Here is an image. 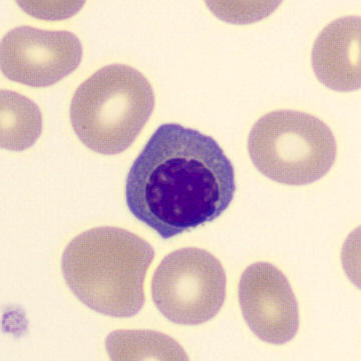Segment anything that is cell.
Wrapping results in <instances>:
<instances>
[{
    "label": "cell",
    "instance_id": "cell-6",
    "mask_svg": "<svg viewBox=\"0 0 361 361\" xmlns=\"http://www.w3.org/2000/svg\"><path fill=\"white\" fill-rule=\"evenodd\" d=\"M83 59L80 39L69 31L20 26L7 32L0 47V66L8 80L32 87L56 85Z\"/></svg>",
    "mask_w": 361,
    "mask_h": 361
},
{
    "label": "cell",
    "instance_id": "cell-10",
    "mask_svg": "<svg viewBox=\"0 0 361 361\" xmlns=\"http://www.w3.org/2000/svg\"><path fill=\"white\" fill-rule=\"evenodd\" d=\"M114 360H187V355L171 337L154 331H116L107 339Z\"/></svg>",
    "mask_w": 361,
    "mask_h": 361
},
{
    "label": "cell",
    "instance_id": "cell-5",
    "mask_svg": "<svg viewBox=\"0 0 361 361\" xmlns=\"http://www.w3.org/2000/svg\"><path fill=\"white\" fill-rule=\"evenodd\" d=\"M226 274L214 255L197 247L170 253L155 271L152 298L170 322L199 325L214 319L226 298Z\"/></svg>",
    "mask_w": 361,
    "mask_h": 361
},
{
    "label": "cell",
    "instance_id": "cell-7",
    "mask_svg": "<svg viewBox=\"0 0 361 361\" xmlns=\"http://www.w3.org/2000/svg\"><path fill=\"white\" fill-rule=\"evenodd\" d=\"M239 302L246 324L265 343H287L297 334V300L288 279L273 264L257 262L243 272Z\"/></svg>",
    "mask_w": 361,
    "mask_h": 361
},
{
    "label": "cell",
    "instance_id": "cell-1",
    "mask_svg": "<svg viewBox=\"0 0 361 361\" xmlns=\"http://www.w3.org/2000/svg\"><path fill=\"white\" fill-rule=\"evenodd\" d=\"M235 192V171L218 142L174 123L150 136L126 180L131 214L164 239L218 219Z\"/></svg>",
    "mask_w": 361,
    "mask_h": 361
},
{
    "label": "cell",
    "instance_id": "cell-3",
    "mask_svg": "<svg viewBox=\"0 0 361 361\" xmlns=\"http://www.w3.org/2000/svg\"><path fill=\"white\" fill-rule=\"evenodd\" d=\"M154 106V90L140 71L111 64L81 83L71 99L69 116L85 147L114 155L137 140Z\"/></svg>",
    "mask_w": 361,
    "mask_h": 361
},
{
    "label": "cell",
    "instance_id": "cell-9",
    "mask_svg": "<svg viewBox=\"0 0 361 361\" xmlns=\"http://www.w3.org/2000/svg\"><path fill=\"white\" fill-rule=\"evenodd\" d=\"M1 147L23 152L32 147L42 130L40 109L18 93L1 92Z\"/></svg>",
    "mask_w": 361,
    "mask_h": 361
},
{
    "label": "cell",
    "instance_id": "cell-8",
    "mask_svg": "<svg viewBox=\"0 0 361 361\" xmlns=\"http://www.w3.org/2000/svg\"><path fill=\"white\" fill-rule=\"evenodd\" d=\"M312 61L318 80L330 90H360V16H346L329 23L315 40Z\"/></svg>",
    "mask_w": 361,
    "mask_h": 361
},
{
    "label": "cell",
    "instance_id": "cell-4",
    "mask_svg": "<svg viewBox=\"0 0 361 361\" xmlns=\"http://www.w3.org/2000/svg\"><path fill=\"white\" fill-rule=\"evenodd\" d=\"M251 160L276 183L306 185L329 173L337 147L331 129L312 114L275 111L265 114L248 137Z\"/></svg>",
    "mask_w": 361,
    "mask_h": 361
},
{
    "label": "cell",
    "instance_id": "cell-2",
    "mask_svg": "<svg viewBox=\"0 0 361 361\" xmlns=\"http://www.w3.org/2000/svg\"><path fill=\"white\" fill-rule=\"evenodd\" d=\"M154 257V248L140 236L117 227H99L69 243L61 270L83 305L122 319L138 314L145 305L143 283Z\"/></svg>",
    "mask_w": 361,
    "mask_h": 361
}]
</instances>
